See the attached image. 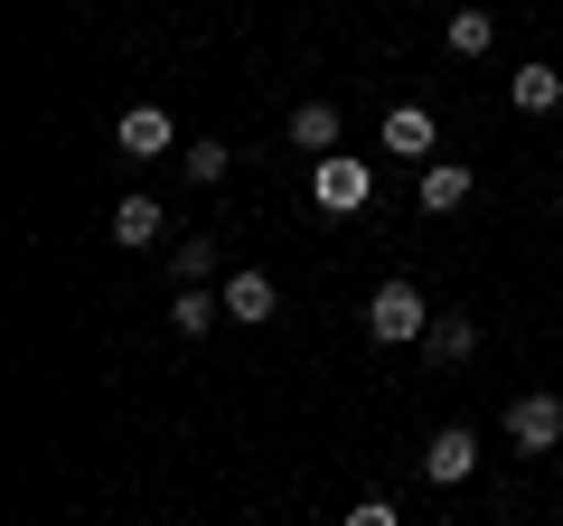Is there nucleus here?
<instances>
[{"instance_id": "obj_1", "label": "nucleus", "mask_w": 563, "mask_h": 526, "mask_svg": "<svg viewBox=\"0 0 563 526\" xmlns=\"http://www.w3.org/2000/svg\"><path fill=\"white\" fill-rule=\"evenodd\" d=\"M422 329H432V292H422V283L395 273V283L366 292V339H376V348H413Z\"/></svg>"}, {"instance_id": "obj_2", "label": "nucleus", "mask_w": 563, "mask_h": 526, "mask_svg": "<svg viewBox=\"0 0 563 526\" xmlns=\"http://www.w3.org/2000/svg\"><path fill=\"white\" fill-rule=\"evenodd\" d=\"M310 198H320L329 217H357V207H376V169L347 161V151H329V161H310Z\"/></svg>"}, {"instance_id": "obj_3", "label": "nucleus", "mask_w": 563, "mask_h": 526, "mask_svg": "<svg viewBox=\"0 0 563 526\" xmlns=\"http://www.w3.org/2000/svg\"><path fill=\"white\" fill-rule=\"evenodd\" d=\"M507 442H517L526 461L554 451L563 442V395H544V385H536V395H517V405H507Z\"/></svg>"}, {"instance_id": "obj_4", "label": "nucleus", "mask_w": 563, "mask_h": 526, "mask_svg": "<svg viewBox=\"0 0 563 526\" xmlns=\"http://www.w3.org/2000/svg\"><path fill=\"white\" fill-rule=\"evenodd\" d=\"M113 151H122V161H161V151H179V122H169V103H132V113L113 122Z\"/></svg>"}, {"instance_id": "obj_5", "label": "nucleus", "mask_w": 563, "mask_h": 526, "mask_svg": "<svg viewBox=\"0 0 563 526\" xmlns=\"http://www.w3.org/2000/svg\"><path fill=\"white\" fill-rule=\"evenodd\" d=\"M470 470H479V432H470V424H442L432 442H422V480H432V489L470 480Z\"/></svg>"}, {"instance_id": "obj_6", "label": "nucleus", "mask_w": 563, "mask_h": 526, "mask_svg": "<svg viewBox=\"0 0 563 526\" xmlns=\"http://www.w3.org/2000/svg\"><path fill=\"white\" fill-rule=\"evenodd\" d=\"M282 310V292H273V273H254V263H244V273H225V320H244V329H263Z\"/></svg>"}, {"instance_id": "obj_7", "label": "nucleus", "mask_w": 563, "mask_h": 526, "mask_svg": "<svg viewBox=\"0 0 563 526\" xmlns=\"http://www.w3.org/2000/svg\"><path fill=\"white\" fill-rule=\"evenodd\" d=\"M470 188H479V179H470L461 161H422V188H413V198H422V217H451V207H470Z\"/></svg>"}, {"instance_id": "obj_8", "label": "nucleus", "mask_w": 563, "mask_h": 526, "mask_svg": "<svg viewBox=\"0 0 563 526\" xmlns=\"http://www.w3.org/2000/svg\"><path fill=\"white\" fill-rule=\"evenodd\" d=\"M161 198H141V188H132V198H122L113 207V244H122V254H141V244H161Z\"/></svg>"}, {"instance_id": "obj_9", "label": "nucleus", "mask_w": 563, "mask_h": 526, "mask_svg": "<svg viewBox=\"0 0 563 526\" xmlns=\"http://www.w3.org/2000/svg\"><path fill=\"white\" fill-rule=\"evenodd\" d=\"M291 151L329 161V151H339V103H301V113H291Z\"/></svg>"}, {"instance_id": "obj_10", "label": "nucleus", "mask_w": 563, "mask_h": 526, "mask_svg": "<svg viewBox=\"0 0 563 526\" xmlns=\"http://www.w3.org/2000/svg\"><path fill=\"white\" fill-rule=\"evenodd\" d=\"M385 151H404V161H432V113H422V103H395V113H385Z\"/></svg>"}, {"instance_id": "obj_11", "label": "nucleus", "mask_w": 563, "mask_h": 526, "mask_svg": "<svg viewBox=\"0 0 563 526\" xmlns=\"http://www.w3.org/2000/svg\"><path fill=\"white\" fill-rule=\"evenodd\" d=\"M422 348H432V366H461L470 348H479V329H470L461 310H432V329H422Z\"/></svg>"}, {"instance_id": "obj_12", "label": "nucleus", "mask_w": 563, "mask_h": 526, "mask_svg": "<svg viewBox=\"0 0 563 526\" xmlns=\"http://www.w3.org/2000/svg\"><path fill=\"white\" fill-rule=\"evenodd\" d=\"M507 103H517V113H554L563 76H554V66H517V76H507Z\"/></svg>"}, {"instance_id": "obj_13", "label": "nucleus", "mask_w": 563, "mask_h": 526, "mask_svg": "<svg viewBox=\"0 0 563 526\" xmlns=\"http://www.w3.org/2000/svg\"><path fill=\"white\" fill-rule=\"evenodd\" d=\"M225 310V292H207V283H179V302H169V329L179 339H207V320Z\"/></svg>"}, {"instance_id": "obj_14", "label": "nucleus", "mask_w": 563, "mask_h": 526, "mask_svg": "<svg viewBox=\"0 0 563 526\" xmlns=\"http://www.w3.org/2000/svg\"><path fill=\"white\" fill-rule=\"evenodd\" d=\"M179 169H188V188H217L225 169H235V151H225V142H188V151H179Z\"/></svg>"}, {"instance_id": "obj_15", "label": "nucleus", "mask_w": 563, "mask_h": 526, "mask_svg": "<svg viewBox=\"0 0 563 526\" xmlns=\"http://www.w3.org/2000/svg\"><path fill=\"white\" fill-rule=\"evenodd\" d=\"M169 273H179V283H207V273H217V235H179L169 244Z\"/></svg>"}, {"instance_id": "obj_16", "label": "nucleus", "mask_w": 563, "mask_h": 526, "mask_svg": "<svg viewBox=\"0 0 563 526\" xmlns=\"http://www.w3.org/2000/svg\"><path fill=\"white\" fill-rule=\"evenodd\" d=\"M488 39H498L488 10H451V57H488Z\"/></svg>"}, {"instance_id": "obj_17", "label": "nucleus", "mask_w": 563, "mask_h": 526, "mask_svg": "<svg viewBox=\"0 0 563 526\" xmlns=\"http://www.w3.org/2000/svg\"><path fill=\"white\" fill-rule=\"evenodd\" d=\"M347 526H404V517H395V498H357V507H347Z\"/></svg>"}]
</instances>
